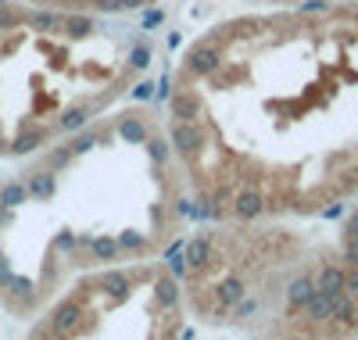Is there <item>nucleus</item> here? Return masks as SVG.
Wrapping results in <instances>:
<instances>
[{"instance_id":"obj_13","label":"nucleus","mask_w":358,"mask_h":340,"mask_svg":"<svg viewBox=\"0 0 358 340\" xmlns=\"http://www.w3.org/2000/svg\"><path fill=\"white\" fill-rule=\"evenodd\" d=\"M97 140H101V133H97V129H86L83 136H76V140H69V143H72V150H76V154H86Z\"/></svg>"},{"instance_id":"obj_15","label":"nucleus","mask_w":358,"mask_h":340,"mask_svg":"<svg viewBox=\"0 0 358 340\" xmlns=\"http://www.w3.org/2000/svg\"><path fill=\"white\" fill-rule=\"evenodd\" d=\"M11 280H15V272H11V262H8L4 255H0V290H4V287H11Z\"/></svg>"},{"instance_id":"obj_8","label":"nucleus","mask_w":358,"mask_h":340,"mask_svg":"<svg viewBox=\"0 0 358 340\" xmlns=\"http://www.w3.org/2000/svg\"><path fill=\"white\" fill-rule=\"evenodd\" d=\"M90 258H94V262L122 258V247H118V240H111V236H94V240H90Z\"/></svg>"},{"instance_id":"obj_10","label":"nucleus","mask_w":358,"mask_h":340,"mask_svg":"<svg viewBox=\"0 0 358 340\" xmlns=\"http://www.w3.org/2000/svg\"><path fill=\"white\" fill-rule=\"evenodd\" d=\"M97 283H101V290H108V294H115V297H126V294H129V276H126L122 269L104 272Z\"/></svg>"},{"instance_id":"obj_17","label":"nucleus","mask_w":358,"mask_h":340,"mask_svg":"<svg viewBox=\"0 0 358 340\" xmlns=\"http://www.w3.org/2000/svg\"><path fill=\"white\" fill-rule=\"evenodd\" d=\"M33 340H40V337H33Z\"/></svg>"},{"instance_id":"obj_11","label":"nucleus","mask_w":358,"mask_h":340,"mask_svg":"<svg viewBox=\"0 0 358 340\" xmlns=\"http://www.w3.org/2000/svg\"><path fill=\"white\" fill-rule=\"evenodd\" d=\"M155 294H158V301L169 308V312H172V308L179 304V287H176V280H172V276H158Z\"/></svg>"},{"instance_id":"obj_2","label":"nucleus","mask_w":358,"mask_h":340,"mask_svg":"<svg viewBox=\"0 0 358 340\" xmlns=\"http://www.w3.org/2000/svg\"><path fill=\"white\" fill-rule=\"evenodd\" d=\"M36 8H62V11H101V15H118V11H140L155 0H29Z\"/></svg>"},{"instance_id":"obj_5","label":"nucleus","mask_w":358,"mask_h":340,"mask_svg":"<svg viewBox=\"0 0 358 340\" xmlns=\"http://www.w3.org/2000/svg\"><path fill=\"white\" fill-rule=\"evenodd\" d=\"M25 187H29V197H33V201H50L57 179H54V172L43 165V169H36V172L25 176Z\"/></svg>"},{"instance_id":"obj_1","label":"nucleus","mask_w":358,"mask_h":340,"mask_svg":"<svg viewBox=\"0 0 358 340\" xmlns=\"http://www.w3.org/2000/svg\"><path fill=\"white\" fill-rule=\"evenodd\" d=\"M204 36L219 65L187 86L255 104L290 143L268 211L322 215L358 197V0L241 15Z\"/></svg>"},{"instance_id":"obj_7","label":"nucleus","mask_w":358,"mask_h":340,"mask_svg":"<svg viewBox=\"0 0 358 340\" xmlns=\"http://www.w3.org/2000/svg\"><path fill=\"white\" fill-rule=\"evenodd\" d=\"M25 201H33V197H29V187H25L22 179H15V183H4V187H0V204H4V208L18 211Z\"/></svg>"},{"instance_id":"obj_16","label":"nucleus","mask_w":358,"mask_h":340,"mask_svg":"<svg viewBox=\"0 0 358 340\" xmlns=\"http://www.w3.org/2000/svg\"><path fill=\"white\" fill-rule=\"evenodd\" d=\"M0 154H8V143H4V136H0Z\"/></svg>"},{"instance_id":"obj_9","label":"nucleus","mask_w":358,"mask_h":340,"mask_svg":"<svg viewBox=\"0 0 358 340\" xmlns=\"http://www.w3.org/2000/svg\"><path fill=\"white\" fill-rule=\"evenodd\" d=\"M72 162H76L72 143H57V147H50V150L43 154V165H47L50 172H62V169H69Z\"/></svg>"},{"instance_id":"obj_14","label":"nucleus","mask_w":358,"mask_h":340,"mask_svg":"<svg viewBox=\"0 0 358 340\" xmlns=\"http://www.w3.org/2000/svg\"><path fill=\"white\" fill-rule=\"evenodd\" d=\"M147 147H151V154H155V162H158V165L169 158V147H165V140H162V136H151V143H147Z\"/></svg>"},{"instance_id":"obj_6","label":"nucleus","mask_w":358,"mask_h":340,"mask_svg":"<svg viewBox=\"0 0 358 340\" xmlns=\"http://www.w3.org/2000/svg\"><path fill=\"white\" fill-rule=\"evenodd\" d=\"M50 136H54V129H43V126H36V129H22V133L15 136V143L8 147V154H33V150L43 147Z\"/></svg>"},{"instance_id":"obj_4","label":"nucleus","mask_w":358,"mask_h":340,"mask_svg":"<svg viewBox=\"0 0 358 340\" xmlns=\"http://www.w3.org/2000/svg\"><path fill=\"white\" fill-rule=\"evenodd\" d=\"M183 258H187V269H190V272L208 269V262H212V233L194 236V240L183 247Z\"/></svg>"},{"instance_id":"obj_12","label":"nucleus","mask_w":358,"mask_h":340,"mask_svg":"<svg viewBox=\"0 0 358 340\" xmlns=\"http://www.w3.org/2000/svg\"><path fill=\"white\" fill-rule=\"evenodd\" d=\"M255 4H273V8H308V4H341V0H255Z\"/></svg>"},{"instance_id":"obj_3","label":"nucleus","mask_w":358,"mask_h":340,"mask_svg":"<svg viewBox=\"0 0 358 340\" xmlns=\"http://www.w3.org/2000/svg\"><path fill=\"white\" fill-rule=\"evenodd\" d=\"M265 211H268V204H265V194H262V190H255V187H241V190H236V197H233V215H236L241 222L262 219Z\"/></svg>"}]
</instances>
